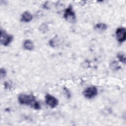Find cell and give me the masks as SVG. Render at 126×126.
<instances>
[{
    "label": "cell",
    "mask_w": 126,
    "mask_h": 126,
    "mask_svg": "<svg viewBox=\"0 0 126 126\" xmlns=\"http://www.w3.org/2000/svg\"><path fill=\"white\" fill-rule=\"evenodd\" d=\"M18 101L21 104L31 105L35 109L39 110L40 109V104L36 100L33 95L20 94L18 96Z\"/></svg>",
    "instance_id": "1"
},
{
    "label": "cell",
    "mask_w": 126,
    "mask_h": 126,
    "mask_svg": "<svg viewBox=\"0 0 126 126\" xmlns=\"http://www.w3.org/2000/svg\"><path fill=\"white\" fill-rule=\"evenodd\" d=\"M98 93L97 88L94 86H91L86 88L83 92V95L86 98L91 99L95 96Z\"/></svg>",
    "instance_id": "2"
},
{
    "label": "cell",
    "mask_w": 126,
    "mask_h": 126,
    "mask_svg": "<svg viewBox=\"0 0 126 126\" xmlns=\"http://www.w3.org/2000/svg\"><path fill=\"white\" fill-rule=\"evenodd\" d=\"M64 18L66 21L69 22L73 23L75 22L76 19L75 14L71 6L68 7L65 10L64 13Z\"/></svg>",
    "instance_id": "3"
},
{
    "label": "cell",
    "mask_w": 126,
    "mask_h": 126,
    "mask_svg": "<svg viewBox=\"0 0 126 126\" xmlns=\"http://www.w3.org/2000/svg\"><path fill=\"white\" fill-rule=\"evenodd\" d=\"M13 37L11 35L7 34L5 32L0 31V43L3 46L8 45L12 40Z\"/></svg>",
    "instance_id": "4"
},
{
    "label": "cell",
    "mask_w": 126,
    "mask_h": 126,
    "mask_svg": "<svg viewBox=\"0 0 126 126\" xmlns=\"http://www.w3.org/2000/svg\"><path fill=\"white\" fill-rule=\"evenodd\" d=\"M116 37L117 40L120 42H123L125 41L126 38V32L124 28H119L116 31Z\"/></svg>",
    "instance_id": "5"
},
{
    "label": "cell",
    "mask_w": 126,
    "mask_h": 126,
    "mask_svg": "<svg viewBox=\"0 0 126 126\" xmlns=\"http://www.w3.org/2000/svg\"><path fill=\"white\" fill-rule=\"evenodd\" d=\"M45 99L46 103L50 107L54 108L58 105V99L51 94H47L45 96Z\"/></svg>",
    "instance_id": "6"
},
{
    "label": "cell",
    "mask_w": 126,
    "mask_h": 126,
    "mask_svg": "<svg viewBox=\"0 0 126 126\" xmlns=\"http://www.w3.org/2000/svg\"><path fill=\"white\" fill-rule=\"evenodd\" d=\"M32 14L29 11H25L22 14L21 20L22 21H23L24 22H29L31 21L32 20Z\"/></svg>",
    "instance_id": "7"
},
{
    "label": "cell",
    "mask_w": 126,
    "mask_h": 126,
    "mask_svg": "<svg viewBox=\"0 0 126 126\" xmlns=\"http://www.w3.org/2000/svg\"><path fill=\"white\" fill-rule=\"evenodd\" d=\"M23 47L25 49L27 50L31 51L33 50V49L34 48V44L32 41H31V40L28 39L24 41L23 43Z\"/></svg>",
    "instance_id": "8"
},
{
    "label": "cell",
    "mask_w": 126,
    "mask_h": 126,
    "mask_svg": "<svg viewBox=\"0 0 126 126\" xmlns=\"http://www.w3.org/2000/svg\"><path fill=\"white\" fill-rule=\"evenodd\" d=\"M107 28V26L104 23H97L94 27V29L97 32H103L105 31Z\"/></svg>",
    "instance_id": "9"
},
{
    "label": "cell",
    "mask_w": 126,
    "mask_h": 126,
    "mask_svg": "<svg viewBox=\"0 0 126 126\" xmlns=\"http://www.w3.org/2000/svg\"><path fill=\"white\" fill-rule=\"evenodd\" d=\"M117 57L120 62H121L122 63H125L126 57H125V55L124 53H119L117 55Z\"/></svg>",
    "instance_id": "10"
},
{
    "label": "cell",
    "mask_w": 126,
    "mask_h": 126,
    "mask_svg": "<svg viewBox=\"0 0 126 126\" xmlns=\"http://www.w3.org/2000/svg\"><path fill=\"white\" fill-rule=\"evenodd\" d=\"M110 66H111V68L114 70H118L119 68H120V66H119L118 63L115 61H113V62L111 63Z\"/></svg>",
    "instance_id": "11"
},
{
    "label": "cell",
    "mask_w": 126,
    "mask_h": 126,
    "mask_svg": "<svg viewBox=\"0 0 126 126\" xmlns=\"http://www.w3.org/2000/svg\"><path fill=\"white\" fill-rule=\"evenodd\" d=\"M47 29H48L47 26L45 24H42L40 27V30L43 32H46L47 30Z\"/></svg>",
    "instance_id": "12"
},
{
    "label": "cell",
    "mask_w": 126,
    "mask_h": 126,
    "mask_svg": "<svg viewBox=\"0 0 126 126\" xmlns=\"http://www.w3.org/2000/svg\"><path fill=\"white\" fill-rule=\"evenodd\" d=\"M6 74V72L4 68H1L0 69V78L2 79L3 78H4Z\"/></svg>",
    "instance_id": "13"
}]
</instances>
